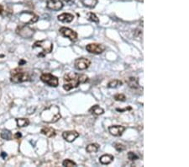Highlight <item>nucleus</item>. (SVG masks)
<instances>
[{"mask_svg":"<svg viewBox=\"0 0 189 167\" xmlns=\"http://www.w3.org/2000/svg\"><path fill=\"white\" fill-rule=\"evenodd\" d=\"M64 84L63 89L66 91L77 88L81 84L86 83L88 80V78L85 74H80L77 73H69L64 76Z\"/></svg>","mask_w":189,"mask_h":167,"instance_id":"obj_1","label":"nucleus"},{"mask_svg":"<svg viewBox=\"0 0 189 167\" xmlns=\"http://www.w3.org/2000/svg\"><path fill=\"white\" fill-rule=\"evenodd\" d=\"M41 117L43 122L47 123H55L61 117L60 108L56 105H52L41 112Z\"/></svg>","mask_w":189,"mask_h":167,"instance_id":"obj_2","label":"nucleus"},{"mask_svg":"<svg viewBox=\"0 0 189 167\" xmlns=\"http://www.w3.org/2000/svg\"><path fill=\"white\" fill-rule=\"evenodd\" d=\"M33 49L41 48V51L38 54V57H45L48 53H50L53 50V43L50 40L37 41L33 45Z\"/></svg>","mask_w":189,"mask_h":167,"instance_id":"obj_3","label":"nucleus"},{"mask_svg":"<svg viewBox=\"0 0 189 167\" xmlns=\"http://www.w3.org/2000/svg\"><path fill=\"white\" fill-rule=\"evenodd\" d=\"M30 79V74L27 71L22 68H14L10 73V80L13 83H22L28 81Z\"/></svg>","mask_w":189,"mask_h":167,"instance_id":"obj_4","label":"nucleus"},{"mask_svg":"<svg viewBox=\"0 0 189 167\" xmlns=\"http://www.w3.org/2000/svg\"><path fill=\"white\" fill-rule=\"evenodd\" d=\"M41 79L42 82H44L50 87H57L59 84V80L57 77L50 74H43L41 76Z\"/></svg>","mask_w":189,"mask_h":167,"instance_id":"obj_5","label":"nucleus"},{"mask_svg":"<svg viewBox=\"0 0 189 167\" xmlns=\"http://www.w3.org/2000/svg\"><path fill=\"white\" fill-rule=\"evenodd\" d=\"M16 31H17V34H19L21 37L25 39L31 38L33 35H34V33H35V31H34V30L30 28V27L27 26H20V27H19V28L17 29Z\"/></svg>","mask_w":189,"mask_h":167,"instance_id":"obj_6","label":"nucleus"},{"mask_svg":"<svg viewBox=\"0 0 189 167\" xmlns=\"http://www.w3.org/2000/svg\"><path fill=\"white\" fill-rule=\"evenodd\" d=\"M59 31L61 35L66 37V38H68L70 41L72 42H76L77 39V34L76 31H74L73 30L70 29L68 27H61Z\"/></svg>","mask_w":189,"mask_h":167,"instance_id":"obj_7","label":"nucleus"},{"mask_svg":"<svg viewBox=\"0 0 189 167\" xmlns=\"http://www.w3.org/2000/svg\"><path fill=\"white\" fill-rule=\"evenodd\" d=\"M105 46L102 45V44H98V43H91L88 44L86 47V50L90 52V53H93V54H100L103 51H105Z\"/></svg>","mask_w":189,"mask_h":167,"instance_id":"obj_8","label":"nucleus"},{"mask_svg":"<svg viewBox=\"0 0 189 167\" xmlns=\"http://www.w3.org/2000/svg\"><path fill=\"white\" fill-rule=\"evenodd\" d=\"M64 6L62 0H46V7L48 10L58 11Z\"/></svg>","mask_w":189,"mask_h":167,"instance_id":"obj_9","label":"nucleus"},{"mask_svg":"<svg viewBox=\"0 0 189 167\" xmlns=\"http://www.w3.org/2000/svg\"><path fill=\"white\" fill-rule=\"evenodd\" d=\"M91 64L89 59L85 58H77L75 61V67L77 70H85Z\"/></svg>","mask_w":189,"mask_h":167,"instance_id":"obj_10","label":"nucleus"},{"mask_svg":"<svg viewBox=\"0 0 189 167\" xmlns=\"http://www.w3.org/2000/svg\"><path fill=\"white\" fill-rule=\"evenodd\" d=\"M124 130H125V128L124 126L114 125L110 126L108 128V132H110L111 135H113L114 137H120L121 135L123 134Z\"/></svg>","mask_w":189,"mask_h":167,"instance_id":"obj_11","label":"nucleus"},{"mask_svg":"<svg viewBox=\"0 0 189 167\" xmlns=\"http://www.w3.org/2000/svg\"><path fill=\"white\" fill-rule=\"evenodd\" d=\"M62 137L66 142L72 143L76 138H78L79 133L77 131H66L62 133Z\"/></svg>","mask_w":189,"mask_h":167,"instance_id":"obj_12","label":"nucleus"},{"mask_svg":"<svg viewBox=\"0 0 189 167\" xmlns=\"http://www.w3.org/2000/svg\"><path fill=\"white\" fill-rule=\"evenodd\" d=\"M73 19H74L73 14L69 13H63L58 16V20L61 21V22H64V23L72 22L73 20Z\"/></svg>","mask_w":189,"mask_h":167,"instance_id":"obj_13","label":"nucleus"},{"mask_svg":"<svg viewBox=\"0 0 189 167\" xmlns=\"http://www.w3.org/2000/svg\"><path fill=\"white\" fill-rule=\"evenodd\" d=\"M41 133L42 134L45 135L48 138H52L56 136V130L53 128H50V127H45L41 129Z\"/></svg>","mask_w":189,"mask_h":167,"instance_id":"obj_14","label":"nucleus"},{"mask_svg":"<svg viewBox=\"0 0 189 167\" xmlns=\"http://www.w3.org/2000/svg\"><path fill=\"white\" fill-rule=\"evenodd\" d=\"M114 160L113 155L111 154H104L99 158V161H100L101 164L103 165H108L110 164L111 162Z\"/></svg>","mask_w":189,"mask_h":167,"instance_id":"obj_15","label":"nucleus"},{"mask_svg":"<svg viewBox=\"0 0 189 167\" xmlns=\"http://www.w3.org/2000/svg\"><path fill=\"white\" fill-rule=\"evenodd\" d=\"M127 84H129V86L132 89H137L139 88V79L138 78L136 77H130L126 80Z\"/></svg>","mask_w":189,"mask_h":167,"instance_id":"obj_16","label":"nucleus"},{"mask_svg":"<svg viewBox=\"0 0 189 167\" xmlns=\"http://www.w3.org/2000/svg\"><path fill=\"white\" fill-rule=\"evenodd\" d=\"M89 112H90L92 114L96 115V116H100V115L104 113V110L98 106V105H95V106H92L91 109L89 110Z\"/></svg>","mask_w":189,"mask_h":167,"instance_id":"obj_17","label":"nucleus"},{"mask_svg":"<svg viewBox=\"0 0 189 167\" xmlns=\"http://www.w3.org/2000/svg\"><path fill=\"white\" fill-rule=\"evenodd\" d=\"M81 3L83 4V6L89 8V9H93L98 4V0H81Z\"/></svg>","mask_w":189,"mask_h":167,"instance_id":"obj_18","label":"nucleus"},{"mask_svg":"<svg viewBox=\"0 0 189 167\" xmlns=\"http://www.w3.org/2000/svg\"><path fill=\"white\" fill-rule=\"evenodd\" d=\"M98 149H99V145H98V144H90V145H88V146H87V148H86V151L88 152V153H96V152H98Z\"/></svg>","mask_w":189,"mask_h":167,"instance_id":"obj_19","label":"nucleus"},{"mask_svg":"<svg viewBox=\"0 0 189 167\" xmlns=\"http://www.w3.org/2000/svg\"><path fill=\"white\" fill-rule=\"evenodd\" d=\"M16 122H17V127L18 128H25V127H27L30 124L29 119L26 118L16 119Z\"/></svg>","mask_w":189,"mask_h":167,"instance_id":"obj_20","label":"nucleus"},{"mask_svg":"<svg viewBox=\"0 0 189 167\" xmlns=\"http://www.w3.org/2000/svg\"><path fill=\"white\" fill-rule=\"evenodd\" d=\"M13 135L10 131L7 130V129H3L2 132H1V138L4 139V140H11L12 139Z\"/></svg>","mask_w":189,"mask_h":167,"instance_id":"obj_21","label":"nucleus"},{"mask_svg":"<svg viewBox=\"0 0 189 167\" xmlns=\"http://www.w3.org/2000/svg\"><path fill=\"white\" fill-rule=\"evenodd\" d=\"M122 84H123L122 81L119 80V79H113L108 83L107 87L108 88H117V87L121 86Z\"/></svg>","mask_w":189,"mask_h":167,"instance_id":"obj_22","label":"nucleus"},{"mask_svg":"<svg viewBox=\"0 0 189 167\" xmlns=\"http://www.w3.org/2000/svg\"><path fill=\"white\" fill-rule=\"evenodd\" d=\"M62 165L63 166H68V167L77 166V164H76L74 161H72V160L66 159V160H65V161L62 162Z\"/></svg>","mask_w":189,"mask_h":167,"instance_id":"obj_23","label":"nucleus"},{"mask_svg":"<svg viewBox=\"0 0 189 167\" xmlns=\"http://www.w3.org/2000/svg\"><path fill=\"white\" fill-rule=\"evenodd\" d=\"M88 19L92 21V22L94 23H98L99 22V19H98L97 15L93 13H89L88 14Z\"/></svg>","mask_w":189,"mask_h":167,"instance_id":"obj_24","label":"nucleus"},{"mask_svg":"<svg viewBox=\"0 0 189 167\" xmlns=\"http://www.w3.org/2000/svg\"><path fill=\"white\" fill-rule=\"evenodd\" d=\"M114 100L117 101H124L126 100V97L123 94H117L114 96Z\"/></svg>","mask_w":189,"mask_h":167,"instance_id":"obj_25","label":"nucleus"},{"mask_svg":"<svg viewBox=\"0 0 189 167\" xmlns=\"http://www.w3.org/2000/svg\"><path fill=\"white\" fill-rule=\"evenodd\" d=\"M128 159H129V161H136V160H138L139 156L138 155H136V153H134V152H129V153H128Z\"/></svg>","mask_w":189,"mask_h":167,"instance_id":"obj_26","label":"nucleus"},{"mask_svg":"<svg viewBox=\"0 0 189 167\" xmlns=\"http://www.w3.org/2000/svg\"><path fill=\"white\" fill-rule=\"evenodd\" d=\"M113 147H114V149H115L118 152H122V151L124 150V149H125V147H124L123 145L119 144V143L114 144V145H113Z\"/></svg>","mask_w":189,"mask_h":167,"instance_id":"obj_27","label":"nucleus"},{"mask_svg":"<svg viewBox=\"0 0 189 167\" xmlns=\"http://www.w3.org/2000/svg\"><path fill=\"white\" fill-rule=\"evenodd\" d=\"M22 137V134H21V132H17L14 134V138H16V139H19V138H21Z\"/></svg>","mask_w":189,"mask_h":167,"instance_id":"obj_28","label":"nucleus"},{"mask_svg":"<svg viewBox=\"0 0 189 167\" xmlns=\"http://www.w3.org/2000/svg\"><path fill=\"white\" fill-rule=\"evenodd\" d=\"M64 1H65L68 5H72V4H73L74 2H75V0H64Z\"/></svg>","mask_w":189,"mask_h":167,"instance_id":"obj_29","label":"nucleus"},{"mask_svg":"<svg viewBox=\"0 0 189 167\" xmlns=\"http://www.w3.org/2000/svg\"><path fill=\"white\" fill-rule=\"evenodd\" d=\"M118 112H124V111H126V110H131V107H128V108H124V109H116Z\"/></svg>","mask_w":189,"mask_h":167,"instance_id":"obj_30","label":"nucleus"},{"mask_svg":"<svg viewBox=\"0 0 189 167\" xmlns=\"http://www.w3.org/2000/svg\"><path fill=\"white\" fill-rule=\"evenodd\" d=\"M26 63V61L25 60H24V59H22V60H20V61L19 62V66H21V65H24Z\"/></svg>","mask_w":189,"mask_h":167,"instance_id":"obj_31","label":"nucleus"},{"mask_svg":"<svg viewBox=\"0 0 189 167\" xmlns=\"http://www.w3.org/2000/svg\"><path fill=\"white\" fill-rule=\"evenodd\" d=\"M1 156H2L3 159H4V158L7 156V154H6V153H4V152H2V153H1Z\"/></svg>","mask_w":189,"mask_h":167,"instance_id":"obj_32","label":"nucleus"},{"mask_svg":"<svg viewBox=\"0 0 189 167\" xmlns=\"http://www.w3.org/2000/svg\"><path fill=\"white\" fill-rule=\"evenodd\" d=\"M3 7L2 6V5H0V14L3 13Z\"/></svg>","mask_w":189,"mask_h":167,"instance_id":"obj_33","label":"nucleus"},{"mask_svg":"<svg viewBox=\"0 0 189 167\" xmlns=\"http://www.w3.org/2000/svg\"><path fill=\"white\" fill-rule=\"evenodd\" d=\"M136 1H138V2H140V3H143V1H144V0H136Z\"/></svg>","mask_w":189,"mask_h":167,"instance_id":"obj_34","label":"nucleus"}]
</instances>
